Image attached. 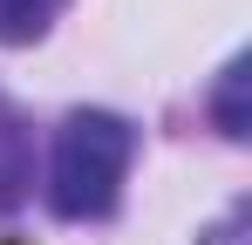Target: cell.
<instances>
[{"label":"cell","instance_id":"cell-1","mask_svg":"<svg viewBox=\"0 0 252 245\" xmlns=\"http://www.w3.org/2000/svg\"><path fill=\"white\" fill-rule=\"evenodd\" d=\"M129 157H136V136L123 116L109 109H75V116L55 129V157H48V204L55 218H109L123 198Z\"/></svg>","mask_w":252,"mask_h":245},{"label":"cell","instance_id":"cell-2","mask_svg":"<svg viewBox=\"0 0 252 245\" xmlns=\"http://www.w3.org/2000/svg\"><path fill=\"white\" fill-rule=\"evenodd\" d=\"M28 191H34V129L0 95V211H14Z\"/></svg>","mask_w":252,"mask_h":245},{"label":"cell","instance_id":"cell-3","mask_svg":"<svg viewBox=\"0 0 252 245\" xmlns=\"http://www.w3.org/2000/svg\"><path fill=\"white\" fill-rule=\"evenodd\" d=\"M68 0H0V41L7 48H28V41H41L55 28V14H62Z\"/></svg>","mask_w":252,"mask_h":245},{"label":"cell","instance_id":"cell-4","mask_svg":"<svg viewBox=\"0 0 252 245\" xmlns=\"http://www.w3.org/2000/svg\"><path fill=\"white\" fill-rule=\"evenodd\" d=\"M239 95H246V55L225 68V89H218V129L225 136H246V102Z\"/></svg>","mask_w":252,"mask_h":245},{"label":"cell","instance_id":"cell-5","mask_svg":"<svg viewBox=\"0 0 252 245\" xmlns=\"http://www.w3.org/2000/svg\"><path fill=\"white\" fill-rule=\"evenodd\" d=\"M198 245H246V211H232V218H218Z\"/></svg>","mask_w":252,"mask_h":245}]
</instances>
